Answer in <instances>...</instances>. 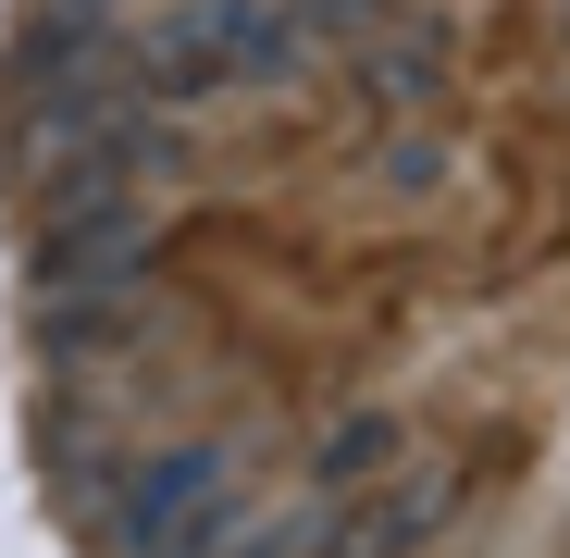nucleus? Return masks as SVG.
I'll list each match as a JSON object with an SVG mask.
<instances>
[{"label": "nucleus", "mask_w": 570, "mask_h": 558, "mask_svg": "<svg viewBox=\"0 0 570 558\" xmlns=\"http://www.w3.org/2000/svg\"><path fill=\"white\" fill-rule=\"evenodd\" d=\"M224 484H236L224 447H161V459H137V484H125V558H199V546L236 521Z\"/></svg>", "instance_id": "1"}, {"label": "nucleus", "mask_w": 570, "mask_h": 558, "mask_svg": "<svg viewBox=\"0 0 570 558\" xmlns=\"http://www.w3.org/2000/svg\"><path fill=\"white\" fill-rule=\"evenodd\" d=\"M149 273V224L125 186H100V199H62V224L38 236V298H125Z\"/></svg>", "instance_id": "2"}, {"label": "nucleus", "mask_w": 570, "mask_h": 558, "mask_svg": "<svg viewBox=\"0 0 570 558\" xmlns=\"http://www.w3.org/2000/svg\"><path fill=\"white\" fill-rule=\"evenodd\" d=\"M446 509H459V484H410L397 509H372V521H360V558H410V546H422Z\"/></svg>", "instance_id": "3"}, {"label": "nucleus", "mask_w": 570, "mask_h": 558, "mask_svg": "<svg viewBox=\"0 0 570 558\" xmlns=\"http://www.w3.org/2000/svg\"><path fill=\"white\" fill-rule=\"evenodd\" d=\"M360 87H372V100H434V50H422V38H410V50H372Z\"/></svg>", "instance_id": "4"}, {"label": "nucleus", "mask_w": 570, "mask_h": 558, "mask_svg": "<svg viewBox=\"0 0 570 558\" xmlns=\"http://www.w3.org/2000/svg\"><path fill=\"white\" fill-rule=\"evenodd\" d=\"M372 459H397V422H347V434L323 447V484H347V472H372Z\"/></svg>", "instance_id": "5"}, {"label": "nucleus", "mask_w": 570, "mask_h": 558, "mask_svg": "<svg viewBox=\"0 0 570 558\" xmlns=\"http://www.w3.org/2000/svg\"><path fill=\"white\" fill-rule=\"evenodd\" d=\"M311 13H323L335 38H372V26H385V13H397V0H311Z\"/></svg>", "instance_id": "6"}]
</instances>
